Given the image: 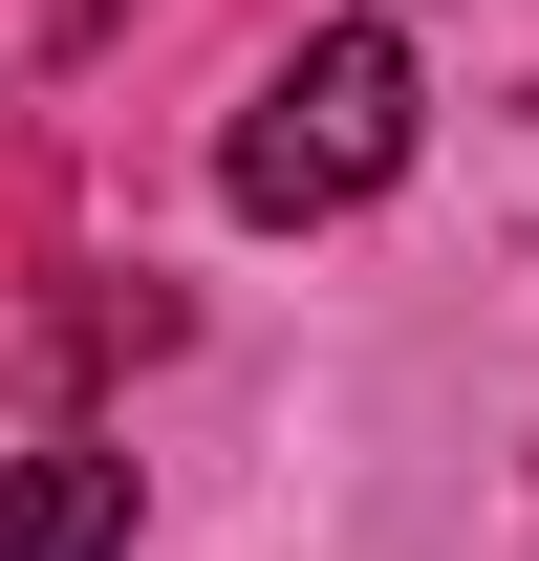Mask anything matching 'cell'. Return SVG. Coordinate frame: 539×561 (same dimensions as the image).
<instances>
[{"instance_id": "cell-1", "label": "cell", "mask_w": 539, "mask_h": 561, "mask_svg": "<svg viewBox=\"0 0 539 561\" xmlns=\"http://www.w3.org/2000/svg\"><path fill=\"white\" fill-rule=\"evenodd\" d=\"M410 173V44L389 22H324V44H280L260 108H238V151H216V195L238 216H345Z\"/></svg>"}, {"instance_id": "cell-2", "label": "cell", "mask_w": 539, "mask_h": 561, "mask_svg": "<svg viewBox=\"0 0 539 561\" xmlns=\"http://www.w3.org/2000/svg\"><path fill=\"white\" fill-rule=\"evenodd\" d=\"M0 561H130V454H22L0 476Z\"/></svg>"}]
</instances>
